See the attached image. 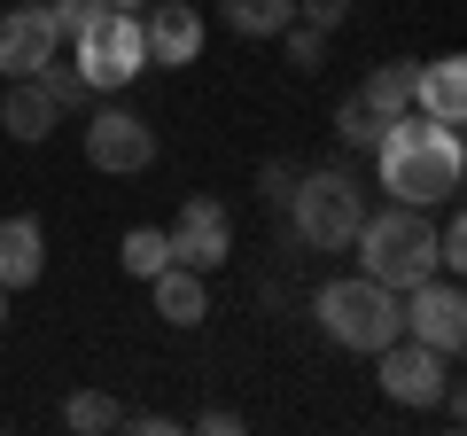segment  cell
<instances>
[{
  "instance_id": "6da1fadb",
  "label": "cell",
  "mask_w": 467,
  "mask_h": 436,
  "mask_svg": "<svg viewBox=\"0 0 467 436\" xmlns=\"http://www.w3.org/2000/svg\"><path fill=\"white\" fill-rule=\"evenodd\" d=\"M374 171H382V195L413 202V211L460 202V180H467L460 125H436V118H420V109L389 118L382 140H374Z\"/></svg>"
},
{
  "instance_id": "7a4b0ae2",
  "label": "cell",
  "mask_w": 467,
  "mask_h": 436,
  "mask_svg": "<svg viewBox=\"0 0 467 436\" xmlns=\"http://www.w3.org/2000/svg\"><path fill=\"white\" fill-rule=\"evenodd\" d=\"M350 250H358V273H367V281L413 288V281L436 273V226H429V211H413V202H389V211L358 218Z\"/></svg>"
},
{
  "instance_id": "3957f363",
  "label": "cell",
  "mask_w": 467,
  "mask_h": 436,
  "mask_svg": "<svg viewBox=\"0 0 467 436\" xmlns=\"http://www.w3.org/2000/svg\"><path fill=\"white\" fill-rule=\"evenodd\" d=\"M312 319H319V336L335 343V351H358L374 358L382 343L405 336V319H398V288L367 281V273H350V281H327L312 296Z\"/></svg>"
},
{
  "instance_id": "277c9868",
  "label": "cell",
  "mask_w": 467,
  "mask_h": 436,
  "mask_svg": "<svg viewBox=\"0 0 467 436\" xmlns=\"http://www.w3.org/2000/svg\"><path fill=\"white\" fill-rule=\"evenodd\" d=\"M281 202H288V226H296L304 250H350L358 218H367V195H358L350 171H304V180H288Z\"/></svg>"
},
{
  "instance_id": "5b68a950",
  "label": "cell",
  "mask_w": 467,
  "mask_h": 436,
  "mask_svg": "<svg viewBox=\"0 0 467 436\" xmlns=\"http://www.w3.org/2000/svg\"><path fill=\"white\" fill-rule=\"evenodd\" d=\"M70 63L94 94H117L149 70V47H140V8H101L78 39H70Z\"/></svg>"
},
{
  "instance_id": "8992f818",
  "label": "cell",
  "mask_w": 467,
  "mask_h": 436,
  "mask_svg": "<svg viewBox=\"0 0 467 436\" xmlns=\"http://www.w3.org/2000/svg\"><path fill=\"white\" fill-rule=\"evenodd\" d=\"M374 382H382L389 405H413V413H429V405L451 389V358L429 351V343H413V336H398V343H382V351H374Z\"/></svg>"
},
{
  "instance_id": "52a82bcc",
  "label": "cell",
  "mask_w": 467,
  "mask_h": 436,
  "mask_svg": "<svg viewBox=\"0 0 467 436\" xmlns=\"http://www.w3.org/2000/svg\"><path fill=\"white\" fill-rule=\"evenodd\" d=\"M398 319H405V336L413 343H429V351H460L467 343V296H460V281H413V288H398Z\"/></svg>"
},
{
  "instance_id": "ba28073f",
  "label": "cell",
  "mask_w": 467,
  "mask_h": 436,
  "mask_svg": "<svg viewBox=\"0 0 467 436\" xmlns=\"http://www.w3.org/2000/svg\"><path fill=\"white\" fill-rule=\"evenodd\" d=\"M86 164L109 171V180H133V171L156 164V133L140 109H94L86 118Z\"/></svg>"
},
{
  "instance_id": "9c48e42d",
  "label": "cell",
  "mask_w": 467,
  "mask_h": 436,
  "mask_svg": "<svg viewBox=\"0 0 467 436\" xmlns=\"http://www.w3.org/2000/svg\"><path fill=\"white\" fill-rule=\"evenodd\" d=\"M164 242H171V265H195V273L226 265V257H234V218H226V202H218V195H187Z\"/></svg>"
},
{
  "instance_id": "30bf717a",
  "label": "cell",
  "mask_w": 467,
  "mask_h": 436,
  "mask_svg": "<svg viewBox=\"0 0 467 436\" xmlns=\"http://www.w3.org/2000/svg\"><path fill=\"white\" fill-rule=\"evenodd\" d=\"M47 55H63V32H55L47 0H24L0 16V78H32Z\"/></svg>"
},
{
  "instance_id": "8fae6325",
  "label": "cell",
  "mask_w": 467,
  "mask_h": 436,
  "mask_svg": "<svg viewBox=\"0 0 467 436\" xmlns=\"http://www.w3.org/2000/svg\"><path fill=\"white\" fill-rule=\"evenodd\" d=\"M140 47H149V63H195L202 55V16L187 8V0H156L149 16H140Z\"/></svg>"
},
{
  "instance_id": "7c38bea8",
  "label": "cell",
  "mask_w": 467,
  "mask_h": 436,
  "mask_svg": "<svg viewBox=\"0 0 467 436\" xmlns=\"http://www.w3.org/2000/svg\"><path fill=\"white\" fill-rule=\"evenodd\" d=\"M413 109L436 125H460L467 118V63L460 55H436L429 70H413Z\"/></svg>"
},
{
  "instance_id": "4fadbf2b",
  "label": "cell",
  "mask_w": 467,
  "mask_h": 436,
  "mask_svg": "<svg viewBox=\"0 0 467 436\" xmlns=\"http://www.w3.org/2000/svg\"><path fill=\"white\" fill-rule=\"evenodd\" d=\"M47 273V234H39V218H0V288L16 296Z\"/></svg>"
},
{
  "instance_id": "5bb4252c",
  "label": "cell",
  "mask_w": 467,
  "mask_h": 436,
  "mask_svg": "<svg viewBox=\"0 0 467 436\" xmlns=\"http://www.w3.org/2000/svg\"><path fill=\"white\" fill-rule=\"evenodd\" d=\"M149 304H156V319H171V327H202L211 288H202L195 265H164V273H149Z\"/></svg>"
},
{
  "instance_id": "9a60e30c",
  "label": "cell",
  "mask_w": 467,
  "mask_h": 436,
  "mask_svg": "<svg viewBox=\"0 0 467 436\" xmlns=\"http://www.w3.org/2000/svg\"><path fill=\"white\" fill-rule=\"evenodd\" d=\"M55 118H63V109L47 101L39 78H8V94H0V133H8V140H47Z\"/></svg>"
},
{
  "instance_id": "2e32d148",
  "label": "cell",
  "mask_w": 467,
  "mask_h": 436,
  "mask_svg": "<svg viewBox=\"0 0 467 436\" xmlns=\"http://www.w3.org/2000/svg\"><path fill=\"white\" fill-rule=\"evenodd\" d=\"M413 70L420 63H374L367 70V86H358V101H367V109H374V118H405V109H413Z\"/></svg>"
},
{
  "instance_id": "e0dca14e",
  "label": "cell",
  "mask_w": 467,
  "mask_h": 436,
  "mask_svg": "<svg viewBox=\"0 0 467 436\" xmlns=\"http://www.w3.org/2000/svg\"><path fill=\"white\" fill-rule=\"evenodd\" d=\"M234 24V39H281L296 24V0H218Z\"/></svg>"
},
{
  "instance_id": "ac0fdd59",
  "label": "cell",
  "mask_w": 467,
  "mask_h": 436,
  "mask_svg": "<svg viewBox=\"0 0 467 436\" xmlns=\"http://www.w3.org/2000/svg\"><path fill=\"white\" fill-rule=\"evenodd\" d=\"M117 265L133 273V281L164 273V265H171V242H164V226H133V234H125V250H117Z\"/></svg>"
},
{
  "instance_id": "d6986e66",
  "label": "cell",
  "mask_w": 467,
  "mask_h": 436,
  "mask_svg": "<svg viewBox=\"0 0 467 436\" xmlns=\"http://www.w3.org/2000/svg\"><path fill=\"white\" fill-rule=\"evenodd\" d=\"M32 78L47 86V101H55V109H86V101H94V86H86V78H78V63H63V55H47V63H39Z\"/></svg>"
},
{
  "instance_id": "ffe728a7",
  "label": "cell",
  "mask_w": 467,
  "mask_h": 436,
  "mask_svg": "<svg viewBox=\"0 0 467 436\" xmlns=\"http://www.w3.org/2000/svg\"><path fill=\"white\" fill-rule=\"evenodd\" d=\"M63 420H70L78 436H101V429H117V420H125V405H117L109 389H78V398L63 405Z\"/></svg>"
},
{
  "instance_id": "44dd1931",
  "label": "cell",
  "mask_w": 467,
  "mask_h": 436,
  "mask_svg": "<svg viewBox=\"0 0 467 436\" xmlns=\"http://www.w3.org/2000/svg\"><path fill=\"white\" fill-rule=\"evenodd\" d=\"M335 140H343V149H374V140H382V118H374L358 94L335 101Z\"/></svg>"
},
{
  "instance_id": "7402d4cb",
  "label": "cell",
  "mask_w": 467,
  "mask_h": 436,
  "mask_svg": "<svg viewBox=\"0 0 467 436\" xmlns=\"http://www.w3.org/2000/svg\"><path fill=\"white\" fill-rule=\"evenodd\" d=\"M288 70H327V32L319 24H288Z\"/></svg>"
},
{
  "instance_id": "603a6c76",
  "label": "cell",
  "mask_w": 467,
  "mask_h": 436,
  "mask_svg": "<svg viewBox=\"0 0 467 436\" xmlns=\"http://www.w3.org/2000/svg\"><path fill=\"white\" fill-rule=\"evenodd\" d=\"M467 265V226H460V211L436 226V273H460Z\"/></svg>"
},
{
  "instance_id": "cb8c5ba5",
  "label": "cell",
  "mask_w": 467,
  "mask_h": 436,
  "mask_svg": "<svg viewBox=\"0 0 467 436\" xmlns=\"http://www.w3.org/2000/svg\"><path fill=\"white\" fill-rule=\"evenodd\" d=\"M47 16H55V32H63V39H78L86 24L101 16V0H47Z\"/></svg>"
},
{
  "instance_id": "d4e9b609",
  "label": "cell",
  "mask_w": 467,
  "mask_h": 436,
  "mask_svg": "<svg viewBox=\"0 0 467 436\" xmlns=\"http://www.w3.org/2000/svg\"><path fill=\"white\" fill-rule=\"evenodd\" d=\"M343 16H350V0H296V24H319V32H335Z\"/></svg>"
},
{
  "instance_id": "484cf974",
  "label": "cell",
  "mask_w": 467,
  "mask_h": 436,
  "mask_svg": "<svg viewBox=\"0 0 467 436\" xmlns=\"http://www.w3.org/2000/svg\"><path fill=\"white\" fill-rule=\"evenodd\" d=\"M195 429H211V436H234V429H242V413H226V405H211V413H202Z\"/></svg>"
},
{
  "instance_id": "4316f807",
  "label": "cell",
  "mask_w": 467,
  "mask_h": 436,
  "mask_svg": "<svg viewBox=\"0 0 467 436\" xmlns=\"http://www.w3.org/2000/svg\"><path fill=\"white\" fill-rule=\"evenodd\" d=\"M257 187H265V195L281 202V195H288V164H265V171H257Z\"/></svg>"
},
{
  "instance_id": "83f0119b",
  "label": "cell",
  "mask_w": 467,
  "mask_h": 436,
  "mask_svg": "<svg viewBox=\"0 0 467 436\" xmlns=\"http://www.w3.org/2000/svg\"><path fill=\"white\" fill-rule=\"evenodd\" d=\"M101 8H149V0H101Z\"/></svg>"
},
{
  "instance_id": "f1b7e54d",
  "label": "cell",
  "mask_w": 467,
  "mask_h": 436,
  "mask_svg": "<svg viewBox=\"0 0 467 436\" xmlns=\"http://www.w3.org/2000/svg\"><path fill=\"white\" fill-rule=\"evenodd\" d=\"M0 327H8V288H0Z\"/></svg>"
}]
</instances>
